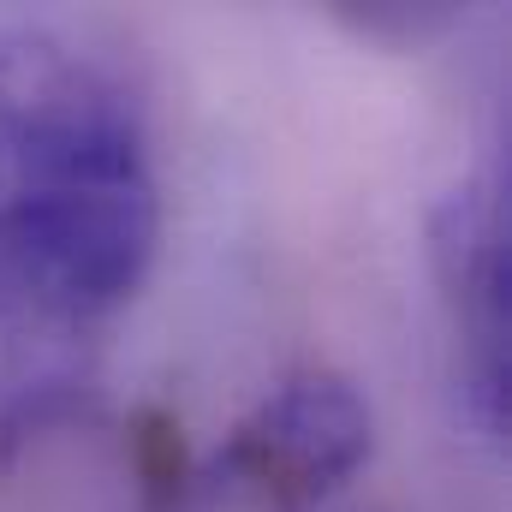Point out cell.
Wrapping results in <instances>:
<instances>
[{
	"label": "cell",
	"instance_id": "cell-4",
	"mask_svg": "<svg viewBox=\"0 0 512 512\" xmlns=\"http://www.w3.org/2000/svg\"><path fill=\"white\" fill-rule=\"evenodd\" d=\"M84 393H90L84 376H78V370H60V364H36L30 376H18V382L0 387V477L24 459V447H30L42 429L78 417V411H84Z\"/></svg>",
	"mask_w": 512,
	"mask_h": 512
},
{
	"label": "cell",
	"instance_id": "cell-3",
	"mask_svg": "<svg viewBox=\"0 0 512 512\" xmlns=\"http://www.w3.org/2000/svg\"><path fill=\"white\" fill-rule=\"evenodd\" d=\"M429 274L453 334V364L471 423L501 441L512 393V245L501 179L471 173L429 209Z\"/></svg>",
	"mask_w": 512,
	"mask_h": 512
},
{
	"label": "cell",
	"instance_id": "cell-2",
	"mask_svg": "<svg viewBox=\"0 0 512 512\" xmlns=\"http://www.w3.org/2000/svg\"><path fill=\"white\" fill-rule=\"evenodd\" d=\"M376 453V411L340 370L274 382L197 465L191 512H310L334 501Z\"/></svg>",
	"mask_w": 512,
	"mask_h": 512
},
{
	"label": "cell",
	"instance_id": "cell-5",
	"mask_svg": "<svg viewBox=\"0 0 512 512\" xmlns=\"http://www.w3.org/2000/svg\"><path fill=\"white\" fill-rule=\"evenodd\" d=\"M334 24H346L358 42H382V48H429L441 42L465 6H447V0H429V6H405V0H370V6H328Z\"/></svg>",
	"mask_w": 512,
	"mask_h": 512
},
{
	"label": "cell",
	"instance_id": "cell-1",
	"mask_svg": "<svg viewBox=\"0 0 512 512\" xmlns=\"http://www.w3.org/2000/svg\"><path fill=\"white\" fill-rule=\"evenodd\" d=\"M161 245V179L126 78L54 30H0V322L84 334Z\"/></svg>",
	"mask_w": 512,
	"mask_h": 512
}]
</instances>
